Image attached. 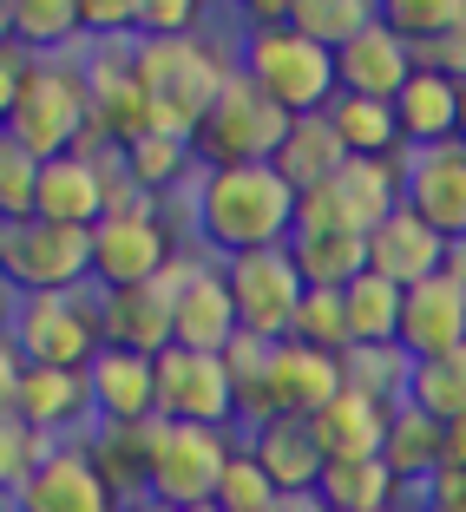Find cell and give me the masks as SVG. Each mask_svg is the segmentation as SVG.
<instances>
[{
	"instance_id": "6da1fadb",
	"label": "cell",
	"mask_w": 466,
	"mask_h": 512,
	"mask_svg": "<svg viewBox=\"0 0 466 512\" xmlns=\"http://www.w3.org/2000/svg\"><path fill=\"white\" fill-rule=\"evenodd\" d=\"M296 204L302 197L276 165H204V178L191 184V230L217 263L250 250H289Z\"/></svg>"
},
{
	"instance_id": "7a4b0ae2",
	"label": "cell",
	"mask_w": 466,
	"mask_h": 512,
	"mask_svg": "<svg viewBox=\"0 0 466 512\" xmlns=\"http://www.w3.org/2000/svg\"><path fill=\"white\" fill-rule=\"evenodd\" d=\"M237 46L217 33H191V40H138V79L151 92V132L191 138L217 112L224 86L237 79Z\"/></svg>"
},
{
	"instance_id": "3957f363",
	"label": "cell",
	"mask_w": 466,
	"mask_h": 512,
	"mask_svg": "<svg viewBox=\"0 0 466 512\" xmlns=\"http://www.w3.org/2000/svg\"><path fill=\"white\" fill-rule=\"evenodd\" d=\"M0 138L40 165L92 145V79L86 60H33L14 99H0Z\"/></svg>"
},
{
	"instance_id": "277c9868",
	"label": "cell",
	"mask_w": 466,
	"mask_h": 512,
	"mask_svg": "<svg viewBox=\"0 0 466 512\" xmlns=\"http://www.w3.org/2000/svg\"><path fill=\"white\" fill-rule=\"evenodd\" d=\"M178 256H184V230L171 224L165 197H145L125 178L119 197H112V211H106V224L92 230V289L151 283V276H165Z\"/></svg>"
},
{
	"instance_id": "5b68a950",
	"label": "cell",
	"mask_w": 466,
	"mask_h": 512,
	"mask_svg": "<svg viewBox=\"0 0 466 512\" xmlns=\"http://www.w3.org/2000/svg\"><path fill=\"white\" fill-rule=\"evenodd\" d=\"M237 60L256 86L270 92L289 119H309V112H329L335 92H342V73H335V53L316 46L296 20H276V27H243Z\"/></svg>"
},
{
	"instance_id": "8992f818",
	"label": "cell",
	"mask_w": 466,
	"mask_h": 512,
	"mask_svg": "<svg viewBox=\"0 0 466 512\" xmlns=\"http://www.w3.org/2000/svg\"><path fill=\"white\" fill-rule=\"evenodd\" d=\"M7 348L33 368H92L106 355L99 289H79V296H14Z\"/></svg>"
},
{
	"instance_id": "52a82bcc",
	"label": "cell",
	"mask_w": 466,
	"mask_h": 512,
	"mask_svg": "<svg viewBox=\"0 0 466 512\" xmlns=\"http://www.w3.org/2000/svg\"><path fill=\"white\" fill-rule=\"evenodd\" d=\"M0 270L14 296H79L92 289V230L53 217L0 224Z\"/></svg>"
},
{
	"instance_id": "ba28073f",
	"label": "cell",
	"mask_w": 466,
	"mask_h": 512,
	"mask_svg": "<svg viewBox=\"0 0 466 512\" xmlns=\"http://www.w3.org/2000/svg\"><path fill=\"white\" fill-rule=\"evenodd\" d=\"M0 394L7 414L53 440H86L99 427V401H92V375L86 368H33L14 348H0Z\"/></svg>"
},
{
	"instance_id": "9c48e42d",
	"label": "cell",
	"mask_w": 466,
	"mask_h": 512,
	"mask_svg": "<svg viewBox=\"0 0 466 512\" xmlns=\"http://www.w3.org/2000/svg\"><path fill=\"white\" fill-rule=\"evenodd\" d=\"M289 125L296 119L237 66V79L224 86L217 112L204 119V132H197V158H204V165H270L276 151H283Z\"/></svg>"
},
{
	"instance_id": "30bf717a",
	"label": "cell",
	"mask_w": 466,
	"mask_h": 512,
	"mask_svg": "<svg viewBox=\"0 0 466 512\" xmlns=\"http://www.w3.org/2000/svg\"><path fill=\"white\" fill-rule=\"evenodd\" d=\"M86 79H92V145L86 151L138 145L151 132V92L138 79V40H92Z\"/></svg>"
},
{
	"instance_id": "8fae6325",
	"label": "cell",
	"mask_w": 466,
	"mask_h": 512,
	"mask_svg": "<svg viewBox=\"0 0 466 512\" xmlns=\"http://www.w3.org/2000/svg\"><path fill=\"white\" fill-rule=\"evenodd\" d=\"M237 447H243V434H230V427H178V421H165L158 460H151V499H165L171 512L217 499L224 467H230Z\"/></svg>"
},
{
	"instance_id": "7c38bea8",
	"label": "cell",
	"mask_w": 466,
	"mask_h": 512,
	"mask_svg": "<svg viewBox=\"0 0 466 512\" xmlns=\"http://www.w3.org/2000/svg\"><path fill=\"white\" fill-rule=\"evenodd\" d=\"M224 276H230V296H237L243 335H263V342H289V335H296V309H302V296H309V283H302L289 250L230 256Z\"/></svg>"
},
{
	"instance_id": "4fadbf2b",
	"label": "cell",
	"mask_w": 466,
	"mask_h": 512,
	"mask_svg": "<svg viewBox=\"0 0 466 512\" xmlns=\"http://www.w3.org/2000/svg\"><path fill=\"white\" fill-rule=\"evenodd\" d=\"M197 256L184 250L165 276L132 289H99V322H106V348H132V355H165L178 342V289L191 276Z\"/></svg>"
},
{
	"instance_id": "5bb4252c",
	"label": "cell",
	"mask_w": 466,
	"mask_h": 512,
	"mask_svg": "<svg viewBox=\"0 0 466 512\" xmlns=\"http://www.w3.org/2000/svg\"><path fill=\"white\" fill-rule=\"evenodd\" d=\"M158 414L178 427H230L237 434V388H230L224 355H197V348H165L158 355Z\"/></svg>"
},
{
	"instance_id": "9a60e30c",
	"label": "cell",
	"mask_w": 466,
	"mask_h": 512,
	"mask_svg": "<svg viewBox=\"0 0 466 512\" xmlns=\"http://www.w3.org/2000/svg\"><path fill=\"white\" fill-rule=\"evenodd\" d=\"M7 512H119V493L92 460V440H60L53 460L20 493H7Z\"/></svg>"
},
{
	"instance_id": "2e32d148",
	"label": "cell",
	"mask_w": 466,
	"mask_h": 512,
	"mask_svg": "<svg viewBox=\"0 0 466 512\" xmlns=\"http://www.w3.org/2000/svg\"><path fill=\"white\" fill-rule=\"evenodd\" d=\"M407 211L427 217L453 250H466V145H434L407 158Z\"/></svg>"
},
{
	"instance_id": "e0dca14e",
	"label": "cell",
	"mask_w": 466,
	"mask_h": 512,
	"mask_svg": "<svg viewBox=\"0 0 466 512\" xmlns=\"http://www.w3.org/2000/svg\"><path fill=\"white\" fill-rule=\"evenodd\" d=\"M243 335L237 322V296H230V276L217 256H197L191 276L178 289V342L171 348H197V355H224Z\"/></svg>"
},
{
	"instance_id": "ac0fdd59",
	"label": "cell",
	"mask_w": 466,
	"mask_h": 512,
	"mask_svg": "<svg viewBox=\"0 0 466 512\" xmlns=\"http://www.w3.org/2000/svg\"><path fill=\"white\" fill-rule=\"evenodd\" d=\"M447 263H453V243L440 237L427 217H414L407 204L388 217V224L368 230V270L388 276V283H401V289H421L427 276H440Z\"/></svg>"
},
{
	"instance_id": "d6986e66",
	"label": "cell",
	"mask_w": 466,
	"mask_h": 512,
	"mask_svg": "<svg viewBox=\"0 0 466 512\" xmlns=\"http://www.w3.org/2000/svg\"><path fill=\"white\" fill-rule=\"evenodd\" d=\"M401 348L414 355V362H434V355L466 348V283L453 276V263H447L440 276H427L421 289H407Z\"/></svg>"
},
{
	"instance_id": "ffe728a7",
	"label": "cell",
	"mask_w": 466,
	"mask_h": 512,
	"mask_svg": "<svg viewBox=\"0 0 466 512\" xmlns=\"http://www.w3.org/2000/svg\"><path fill=\"white\" fill-rule=\"evenodd\" d=\"M335 73H342V92H355V99H388L394 106L401 86L421 73V53H414L388 20H375V27H361L355 40L335 53Z\"/></svg>"
},
{
	"instance_id": "44dd1931",
	"label": "cell",
	"mask_w": 466,
	"mask_h": 512,
	"mask_svg": "<svg viewBox=\"0 0 466 512\" xmlns=\"http://www.w3.org/2000/svg\"><path fill=\"white\" fill-rule=\"evenodd\" d=\"M394 414H401V401L342 388L309 427H316V440H322L329 460H381V447H388V434H394Z\"/></svg>"
},
{
	"instance_id": "7402d4cb",
	"label": "cell",
	"mask_w": 466,
	"mask_h": 512,
	"mask_svg": "<svg viewBox=\"0 0 466 512\" xmlns=\"http://www.w3.org/2000/svg\"><path fill=\"white\" fill-rule=\"evenodd\" d=\"M243 447L263 460V473H270L283 493H322V473H329V453H322L316 427L296 421V414H276V421L250 427L243 434Z\"/></svg>"
},
{
	"instance_id": "603a6c76",
	"label": "cell",
	"mask_w": 466,
	"mask_h": 512,
	"mask_svg": "<svg viewBox=\"0 0 466 512\" xmlns=\"http://www.w3.org/2000/svg\"><path fill=\"white\" fill-rule=\"evenodd\" d=\"M86 375H92V401H99V427H132L158 414V355L106 348Z\"/></svg>"
},
{
	"instance_id": "cb8c5ba5",
	"label": "cell",
	"mask_w": 466,
	"mask_h": 512,
	"mask_svg": "<svg viewBox=\"0 0 466 512\" xmlns=\"http://www.w3.org/2000/svg\"><path fill=\"white\" fill-rule=\"evenodd\" d=\"M342 388H348L342 355H322V348H309V342H276V414L316 421Z\"/></svg>"
},
{
	"instance_id": "d4e9b609",
	"label": "cell",
	"mask_w": 466,
	"mask_h": 512,
	"mask_svg": "<svg viewBox=\"0 0 466 512\" xmlns=\"http://www.w3.org/2000/svg\"><path fill=\"white\" fill-rule=\"evenodd\" d=\"M394 119H401L407 151L453 145V138H460V79H447V73H434V66H421V73L401 86V99H394Z\"/></svg>"
},
{
	"instance_id": "484cf974",
	"label": "cell",
	"mask_w": 466,
	"mask_h": 512,
	"mask_svg": "<svg viewBox=\"0 0 466 512\" xmlns=\"http://www.w3.org/2000/svg\"><path fill=\"white\" fill-rule=\"evenodd\" d=\"M92 460L106 473V486L125 499H145L151 493V460H158V440H165V414L151 421H132V427H92Z\"/></svg>"
},
{
	"instance_id": "4316f807",
	"label": "cell",
	"mask_w": 466,
	"mask_h": 512,
	"mask_svg": "<svg viewBox=\"0 0 466 512\" xmlns=\"http://www.w3.org/2000/svg\"><path fill=\"white\" fill-rule=\"evenodd\" d=\"M0 33L27 46L33 60H66L86 40V14H79V0H7Z\"/></svg>"
},
{
	"instance_id": "83f0119b",
	"label": "cell",
	"mask_w": 466,
	"mask_h": 512,
	"mask_svg": "<svg viewBox=\"0 0 466 512\" xmlns=\"http://www.w3.org/2000/svg\"><path fill=\"white\" fill-rule=\"evenodd\" d=\"M270 165L283 171V184L302 197V191H322V184H329L335 171L348 165V145H342V132L329 125V112H309V119L289 125L283 151H276Z\"/></svg>"
},
{
	"instance_id": "f1b7e54d",
	"label": "cell",
	"mask_w": 466,
	"mask_h": 512,
	"mask_svg": "<svg viewBox=\"0 0 466 512\" xmlns=\"http://www.w3.org/2000/svg\"><path fill=\"white\" fill-rule=\"evenodd\" d=\"M119 158H125V178H132L145 197L191 191V184L204 178V158H197V145H191V138H171V132H145L138 145H125Z\"/></svg>"
},
{
	"instance_id": "f546056e",
	"label": "cell",
	"mask_w": 466,
	"mask_h": 512,
	"mask_svg": "<svg viewBox=\"0 0 466 512\" xmlns=\"http://www.w3.org/2000/svg\"><path fill=\"white\" fill-rule=\"evenodd\" d=\"M381 460H388V473L407 486V493H421L427 480H434L440 467H447V427L434 421V414H421V407H407L394 414V434L388 447H381Z\"/></svg>"
},
{
	"instance_id": "4dcf8cb0",
	"label": "cell",
	"mask_w": 466,
	"mask_h": 512,
	"mask_svg": "<svg viewBox=\"0 0 466 512\" xmlns=\"http://www.w3.org/2000/svg\"><path fill=\"white\" fill-rule=\"evenodd\" d=\"M289 256H296L309 289H348L368 270V237H355V230H296Z\"/></svg>"
},
{
	"instance_id": "1f68e13d",
	"label": "cell",
	"mask_w": 466,
	"mask_h": 512,
	"mask_svg": "<svg viewBox=\"0 0 466 512\" xmlns=\"http://www.w3.org/2000/svg\"><path fill=\"white\" fill-rule=\"evenodd\" d=\"M224 368H230V388H237V414H243V434L263 421H276V342L263 335H237L224 348Z\"/></svg>"
},
{
	"instance_id": "d6a6232c",
	"label": "cell",
	"mask_w": 466,
	"mask_h": 512,
	"mask_svg": "<svg viewBox=\"0 0 466 512\" xmlns=\"http://www.w3.org/2000/svg\"><path fill=\"white\" fill-rule=\"evenodd\" d=\"M348 302V335H355V348H388L401 342V309H407V289L388 283V276L361 270L355 283L342 289Z\"/></svg>"
},
{
	"instance_id": "836d02e7",
	"label": "cell",
	"mask_w": 466,
	"mask_h": 512,
	"mask_svg": "<svg viewBox=\"0 0 466 512\" xmlns=\"http://www.w3.org/2000/svg\"><path fill=\"white\" fill-rule=\"evenodd\" d=\"M329 125L342 132L348 158H394V151H407L401 119H394L388 99H355V92H335Z\"/></svg>"
},
{
	"instance_id": "e575fe53",
	"label": "cell",
	"mask_w": 466,
	"mask_h": 512,
	"mask_svg": "<svg viewBox=\"0 0 466 512\" xmlns=\"http://www.w3.org/2000/svg\"><path fill=\"white\" fill-rule=\"evenodd\" d=\"M407 486L388 473V460H329L322 473V499L335 512H394Z\"/></svg>"
},
{
	"instance_id": "d590c367",
	"label": "cell",
	"mask_w": 466,
	"mask_h": 512,
	"mask_svg": "<svg viewBox=\"0 0 466 512\" xmlns=\"http://www.w3.org/2000/svg\"><path fill=\"white\" fill-rule=\"evenodd\" d=\"M407 407L434 414L440 427L460 421V414H466V348L434 355V362H414V375H407Z\"/></svg>"
},
{
	"instance_id": "8d00e7d4",
	"label": "cell",
	"mask_w": 466,
	"mask_h": 512,
	"mask_svg": "<svg viewBox=\"0 0 466 512\" xmlns=\"http://www.w3.org/2000/svg\"><path fill=\"white\" fill-rule=\"evenodd\" d=\"M289 20H296L316 46L342 53L361 27H375V20H381V7H368V0H296V14H289Z\"/></svg>"
},
{
	"instance_id": "74e56055",
	"label": "cell",
	"mask_w": 466,
	"mask_h": 512,
	"mask_svg": "<svg viewBox=\"0 0 466 512\" xmlns=\"http://www.w3.org/2000/svg\"><path fill=\"white\" fill-rule=\"evenodd\" d=\"M342 375H348V388H361V394H381V401H407V375H414V355H407L401 342H388V348H348V355H342Z\"/></svg>"
},
{
	"instance_id": "f35d334b",
	"label": "cell",
	"mask_w": 466,
	"mask_h": 512,
	"mask_svg": "<svg viewBox=\"0 0 466 512\" xmlns=\"http://www.w3.org/2000/svg\"><path fill=\"white\" fill-rule=\"evenodd\" d=\"M289 342H309V348H322V355H348L355 348V335H348V302H342V289H309L302 296V309H296V335Z\"/></svg>"
},
{
	"instance_id": "ab89813d",
	"label": "cell",
	"mask_w": 466,
	"mask_h": 512,
	"mask_svg": "<svg viewBox=\"0 0 466 512\" xmlns=\"http://www.w3.org/2000/svg\"><path fill=\"white\" fill-rule=\"evenodd\" d=\"M460 14H466V0H381V20H388L414 53H427L440 33H453Z\"/></svg>"
},
{
	"instance_id": "60d3db41",
	"label": "cell",
	"mask_w": 466,
	"mask_h": 512,
	"mask_svg": "<svg viewBox=\"0 0 466 512\" xmlns=\"http://www.w3.org/2000/svg\"><path fill=\"white\" fill-rule=\"evenodd\" d=\"M53 447H60L53 434H40V427H27V421H14V414H7V421H0V486H7V493H20V486H27L33 473L53 460Z\"/></svg>"
},
{
	"instance_id": "b9f144b4",
	"label": "cell",
	"mask_w": 466,
	"mask_h": 512,
	"mask_svg": "<svg viewBox=\"0 0 466 512\" xmlns=\"http://www.w3.org/2000/svg\"><path fill=\"white\" fill-rule=\"evenodd\" d=\"M40 217V158L0 138V224Z\"/></svg>"
},
{
	"instance_id": "7bdbcfd3",
	"label": "cell",
	"mask_w": 466,
	"mask_h": 512,
	"mask_svg": "<svg viewBox=\"0 0 466 512\" xmlns=\"http://www.w3.org/2000/svg\"><path fill=\"white\" fill-rule=\"evenodd\" d=\"M276 499H283V486L263 473V460H256L250 447L230 453L224 486H217V506H224V512H276Z\"/></svg>"
},
{
	"instance_id": "ee69618b",
	"label": "cell",
	"mask_w": 466,
	"mask_h": 512,
	"mask_svg": "<svg viewBox=\"0 0 466 512\" xmlns=\"http://www.w3.org/2000/svg\"><path fill=\"white\" fill-rule=\"evenodd\" d=\"M191 33H211L197 0H145V14H138V40H191Z\"/></svg>"
},
{
	"instance_id": "f6af8a7d",
	"label": "cell",
	"mask_w": 466,
	"mask_h": 512,
	"mask_svg": "<svg viewBox=\"0 0 466 512\" xmlns=\"http://www.w3.org/2000/svg\"><path fill=\"white\" fill-rule=\"evenodd\" d=\"M79 14H86V46L92 40H138L145 0H79Z\"/></svg>"
},
{
	"instance_id": "bcb514c9",
	"label": "cell",
	"mask_w": 466,
	"mask_h": 512,
	"mask_svg": "<svg viewBox=\"0 0 466 512\" xmlns=\"http://www.w3.org/2000/svg\"><path fill=\"white\" fill-rule=\"evenodd\" d=\"M414 512H466V467H440L414 493Z\"/></svg>"
},
{
	"instance_id": "7dc6e473",
	"label": "cell",
	"mask_w": 466,
	"mask_h": 512,
	"mask_svg": "<svg viewBox=\"0 0 466 512\" xmlns=\"http://www.w3.org/2000/svg\"><path fill=\"white\" fill-rule=\"evenodd\" d=\"M421 66H434V73H447V79H460V86H466V14H460V27H453V33H440V40L427 46Z\"/></svg>"
},
{
	"instance_id": "c3c4849f",
	"label": "cell",
	"mask_w": 466,
	"mask_h": 512,
	"mask_svg": "<svg viewBox=\"0 0 466 512\" xmlns=\"http://www.w3.org/2000/svg\"><path fill=\"white\" fill-rule=\"evenodd\" d=\"M276 512H329V499H322V493H283Z\"/></svg>"
},
{
	"instance_id": "681fc988",
	"label": "cell",
	"mask_w": 466,
	"mask_h": 512,
	"mask_svg": "<svg viewBox=\"0 0 466 512\" xmlns=\"http://www.w3.org/2000/svg\"><path fill=\"white\" fill-rule=\"evenodd\" d=\"M447 467H466V414L447 421Z\"/></svg>"
},
{
	"instance_id": "f907efd6",
	"label": "cell",
	"mask_w": 466,
	"mask_h": 512,
	"mask_svg": "<svg viewBox=\"0 0 466 512\" xmlns=\"http://www.w3.org/2000/svg\"><path fill=\"white\" fill-rule=\"evenodd\" d=\"M119 512H171V506H165V499H151V493H145V499H125Z\"/></svg>"
},
{
	"instance_id": "816d5d0a",
	"label": "cell",
	"mask_w": 466,
	"mask_h": 512,
	"mask_svg": "<svg viewBox=\"0 0 466 512\" xmlns=\"http://www.w3.org/2000/svg\"><path fill=\"white\" fill-rule=\"evenodd\" d=\"M453 276H460V283H466V250H453Z\"/></svg>"
},
{
	"instance_id": "f5cc1de1",
	"label": "cell",
	"mask_w": 466,
	"mask_h": 512,
	"mask_svg": "<svg viewBox=\"0 0 466 512\" xmlns=\"http://www.w3.org/2000/svg\"><path fill=\"white\" fill-rule=\"evenodd\" d=\"M460 145H466V86H460Z\"/></svg>"
},
{
	"instance_id": "db71d44e",
	"label": "cell",
	"mask_w": 466,
	"mask_h": 512,
	"mask_svg": "<svg viewBox=\"0 0 466 512\" xmlns=\"http://www.w3.org/2000/svg\"><path fill=\"white\" fill-rule=\"evenodd\" d=\"M184 512H224V506H217V499H204V506H184Z\"/></svg>"
},
{
	"instance_id": "11a10c76",
	"label": "cell",
	"mask_w": 466,
	"mask_h": 512,
	"mask_svg": "<svg viewBox=\"0 0 466 512\" xmlns=\"http://www.w3.org/2000/svg\"><path fill=\"white\" fill-rule=\"evenodd\" d=\"M329 512H335V506H329Z\"/></svg>"
}]
</instances>
